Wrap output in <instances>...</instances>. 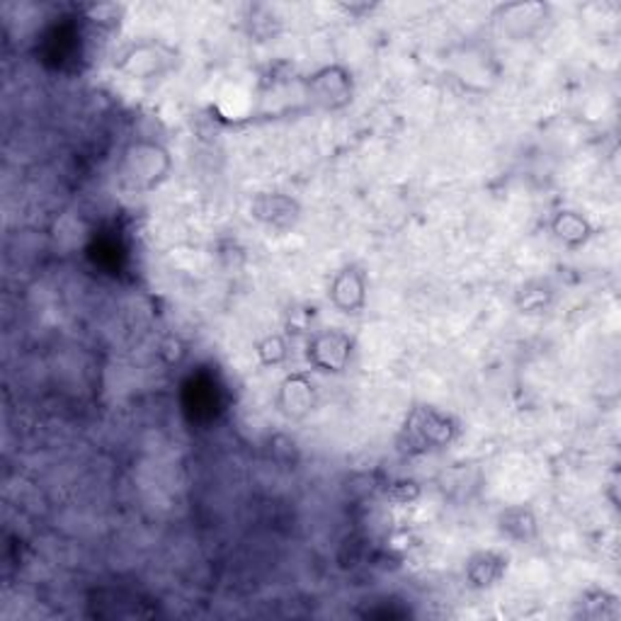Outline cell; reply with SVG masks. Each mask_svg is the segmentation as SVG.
Listing matches in <instances>:
<instances>
[{"label": "cell", "instance_id": "1", "mask_svg": "<svg viewBox=\"0 0 621 621\" xmlns=\"http://www.w3.org/2000/svg\"><path fill=\"white\" fill-rule=\"evenodd\" d=\"M459 434V422L434 406H418L408 413L398 434L403 454H428L450 446Z\"/></svg>", "mask_w": 621, "mask_h": 621}, {"label": "cell", "instance_id": "2", "mask_svg": "<svg viewBox=\"0 0 621 621\" xmlns=\"http://www.w3.org/2000/svg\"><path fill=\"white\" fill-rule=\"evenodd\" d=\"M172 158L166 146L156 141H134L129 144L119 160V176H122L129 190L154 192L170 178Z\"/></svg>", "mask_w": 621, "mask_h": 621}, {"label": "cell", "instance_id": "3", "mask_svg": "<svg viewBox=\"0 0 621 621\" xmlns=\"http://www.w3.org/2000/svg\"><path fill=\"white\" fill-rule=\"evenodd\" d=\"M303 97L323 112H341L355 100L353 71L341 63H329L303 79Z\"/></svg>", "mask_w": 621, "mask_h": 621}, {"label": "cell", "instance_id": "4", "mask_svg": "<svg viewBox=\"0 0 621 621\" xmlns=\"http://www.w3.org/2000/svg\"><path fill=\"white\" fill-rule=\"evenodd\" d=\"M178 63V51L158 39H144L119 53L117 71L132 81H154L170 73Z\"/></svg>", "mask_w": 621, "mask_h": 621}, {"label": "cell", "instance_id": "5", "mask_svg": "<svg viewBox=\"0 0 621 621\" xmlns=\"http://www.w3.org/2000/svg\"><path fill=\"white\" fill-rule=\"evenodd\" d=\"M353 350L355 343L350 335L341 329H329L311 337L307 347V359L313 369H319V372L341 374L345 372L347 365H350Z\"/></svg>", "mask_w": 621, "mask_h": 621}, {"label": "cell", "instance_id": "6", "mask_svg": "<svg viewBox=\"0 0 621 621\" xmlns=\"http://www.w3.org/2000/svg\"><path fill=\"white\" fill-rule=\"evenodd\" d=\"M250 216L272 231H287L299 222L301 206L285 192H260L250 202Z\"/></svg>", "mask_w": 621, "mask_h": 621}, {"label": "cell", "instance_id": "7", "mask_svg": "<svg viewBox=\"0 0 621 621\" xmlns=\"http://www.w3.org/2000/svg\"><path fill=\"white\" fill-rule=\"evenodd\" d=\"M329 299L337 311L359 313L367 307V277L362 270L343 267L331 277Z\"/></svg>", "mask_w": 621, "mask_h": 621}, {"label": "cell", "instance_id": "8", "mask_svg": "<svg viewBox=\"0 0 621 621\" xmlns=\"http://www.w3.org/2000/svg\"><path fill=\"white\" fill-rule=\"evenodd\" d=\"M315 386L309 374L297 372L289 374L285 381L279 384V394H277V406L282 416H287L291 420H301L307 418L309 413L315 408Z\"/></svg>", "mask_w": 621, "mask_h": 621}, {"label": "cell", "instance_id": "9", "mask_svg": "<svg viewBox=\"0 0 621 621\" xmlns=\"http://www.w3.org/2000/svg\"><path fill=\"white\" fill-rule=\"evenodd\" d=\"M464 573L468 585L476 587V590H488V587H495L505 577L507 556L493 549L476 551L468 556Z\"/></svg>", "mask_w": 621, "mask_h": 621}, {"label": "cell", "instance_id": "10", "mask_svg": "<svg viewBox=\"0 0 621 621\" xmlns=\"http://www.w3.org/2000/svg\"><path fill=\"white\" fill-rule=\"evenodd\" d=\"M498 532L510 541L527 544L537 539L539 522L527 505H512L498 515Z\"/></svg>", "mask_w": 621, "mask_h": 621}, {"label": "cell", "instance_id": "11", "mask_svg": "<svg viewBox=\"0 0 621 621\" xmlns=\"http://www.w3.org/2000/svg\"><path fill=\"white\" fill-rule=\"evenodd\" d=\"M551 231L556 236V241L565 248H583L590 241L595 228L593 224L587 222V216H583L581 212L573 210H561L559 214L551 219Z\"/></svg>", "mask_w": 621, "mask_h": 621}, {"label": "cell", "instance_id": "12", "mask_svg": "<svg viewBox=\"0 0 621 621\" xmlns=\"http://www.w3.org/2000/svg\"><path fill=\"white\" fill-rule=\"evenodd\" d=\"M577 617L593 619V621H617L621 617V602L614 593L609 590H587L583 593V599L577 602Z\"/></svg>", "mask_w": 621, "mask_h": 621}, {"label": "cell", "instance_id": "13", "mask_svg": "<svg viewBox=\"0 0 621 621\" xmlns=\"http://www.w3.org/2000/svg\"><path fill=\"white\" fill-rule=\"evenodd\" d=\"M255 353H258V359L263 362L265 367H277L282 365L287 359V343H285V337L282 335H267L263 337V341L258 343L255 347Z\"/></svg>", "mask_w": 621, "mask_h": 621}, {"label": "cell", "instance_id": "14", "mask_svg": "<svg viewBox=\"0 0 621 621\" xmlns=\"http://www.w3.org/2000/svg\"><path fill=\"white\" fill-rule=\"evenodd\" d=\"M391 495L401 500V503H408V500L418 495V483L416 481H396L394 486H391Z\"/></svg>", "mask_w": 621, "mask_h": 621}]
</instances>
